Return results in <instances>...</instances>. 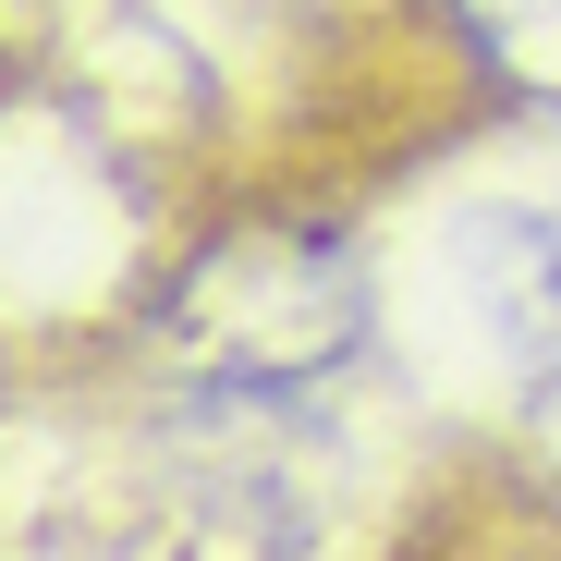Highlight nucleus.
I'll return each mask as SVG.
<instances>
[{"instance_id": "nucleus-1", "label": "nucleus", "mask_w": 561, "mask_h": 561, "mask_svg": "<svg viewBox=\"0 0 561 561\" xmlns=\"http://www.w3.org/2000/svg\"><path fill=\"white\" fill-rule=\"evenodd\" d=\"M451 25L477 37V61L513 85V99L561 111V0H451Z\"/></svg>"}]
</instances>
